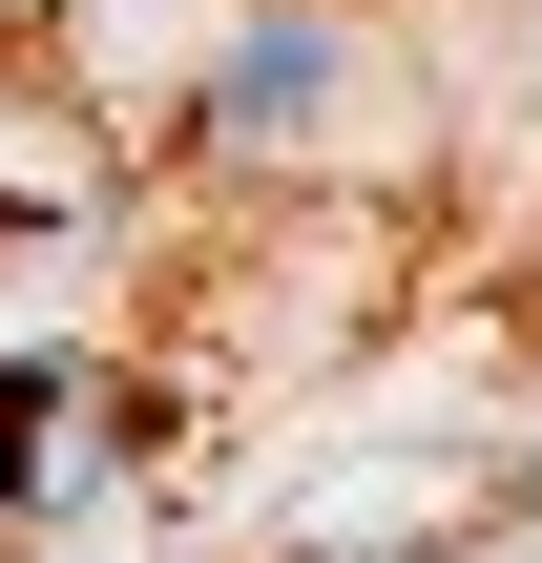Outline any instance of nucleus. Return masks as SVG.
<instances>
[{"mask_svg": "<svg viewBox=\"0 0 542 563\" xmlns=\"http://www.w3.org/2000/svg\"><path fill=\"white\" fill-rule=\"evenodd\" d=\"M42 230H63V188H42V167H0V272H21Z\"/></svg>", "mask_w": 542, "mask_h": 563, "instance_id": "7ed1b4c3", "label": "nucleus"}, {"mask_svg": "<svg viewBox=\"0 0 542 563\" xmlns=\"http://www.w3.org/2000/svg\"><path fill=\"white\" fill-rule=\"evenodd\" d=\"M272 563H334V543H272ZM460 563H522V543H460Z\"/></svg>", "mask_w": 542, "mask_h": 563, "instance_id": "20e7f679", "label": "nucleus"}, {"mask_svg": "<svg viewBox=\"0 0 542 563\" xmlns=\"http://www.w3.org/2000/svg\"><path fill=\"white\" fill-rule=\"evenodd\" d=\"M334 84H355V42H334L313 0H272V21L209 63V146H313V125H334Z\"/></svg>", "mask_w": 542, "mask_h": 563, "instance_id": "f257e3e1", "label": "nucleus"}, {"mask_svg": "<svg viewBox=\"0 0 542 563\" xmlns=\"http://www.w3.org/2000/svg\"><path fill=\"white\" fill-rule=\"evenodd\" d=\"M84 481H104V418H84V376L0 355V522H21V501H84Z\"/></svg>", "mask_w": 542, "mask_h": 563, "instance_id": "f03ea898", "label": "nucleus"}]
</instances>
